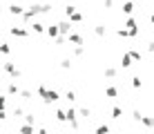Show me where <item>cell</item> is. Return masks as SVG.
<instances>
[{
    "label": "cell",
    "mask_w": 154,
    "mask_h": 134,
    "mask_svg": "<svg viewBox=\"0 0 154 134\" xmlns=\"http://www.w3.org/2000/svg\"><path fill=\"white\" fill-rule=\"evenodd\" d=\"M7 116H9V114H7V112H5V110L0 112V121H7Z\"/></svg>",
    "instance_id": "74e56055"
},
{
    "label": "cell",
    "mask_w": 154,
    "mask_h": 134,
    "mask_svg": "<svg viewBox=\"0 0 154 134\" xmlns=\"http://www.w3.org/2000/svg\"><path fill=\"white\" fill-rule=\"evenodd\" d=\"M20 134H36V130H34V125L23 123V125H20Z\"/></svg>",
    "instance_id": "5bb4252c"
},
{
    "label": "cell",
    "mask_w": 154,
    "mask_h": 134,
    "mask_svg": "<svg viewBox=\"0 0 154 134\" xmlns=\"http://www.w3.org/2000/svg\"><path fill=\"white\" fill-rule=\"evenodd\" d=\"M121 134H123V132H121Z\"/></svg>",
    "instance_id": "b9f144b4"
},
{
    "label": "cell",
    "mask_w": 154,
    "mask_h": 134,
    "mask_svg": "<svg viewBox=\"0 0 154 134\" xmlns=\"http://www.w3.org/2000/svg\"><path fill=\"white\" fill-rule=\"evenodd\" d=\"M56 121H60V123H67V112L65 110H56Z\"/></svg>",
    "instance_id": "4fadbf2b"
},
{
    "label": "cell",
    "mask_w": 154,
    "mask_h": 134,
    "mask_svg": "<svg viewBox=\"0 0 154 134\" xmlns=\"http://www.w3.org/2000/svg\"><path fill=\"white\" fill-rule=\"evenodd\" d=\"M96 134H109V125H107V123L98 125V127H96Z\"/></svg>",
    "instance_id": "603a6c76"
},
{
    "label": "cell",
    "mask_w": 154,
    "mask_h": 134,
    "mask_svg": "<svg viewBox=\"0 0 154 134\" xmlns=\"http://www.w3.org/2000/svg\"><path fill=\"white\" fill-rule=\"evenodd\" d=\"M132 87H134V89H141V76H134V78H132Z\"/></svg>",
    "instance_id": "4316f807"
},
{
    "label": "cell",
    "mask_w": 154,
    "mask_h": 134,
    "mask_svg": "<svg viewBox=\"0 0 154 134\" xmlns=\"http://www.w3.org/2000/svg\"><path fill=\"white\" fill-rule=\"evenodd\" d=\"M150 23H152V25H154V14H152V16H150Z\"/></svg>",
    "instance_id": "60d3db41"
},
{
    "label": "cell",
    "mask_w": 154,
    "mask_h": 134,
    "mask_svg": "<svg viewBox=\"0 0 154 134\" xmlns=\"http://www.w3.org/2000/svg\"><path fill=\"white\" fill-rule=\"evenodd\" d=\"M125 27H127V29H136V18H132V16H130V18L125 20Z\"/></svg>",
    "instance_id": "cb8c5ba5"
},
{
    "label": "cell",
    "mask_w": 154,
    "mask_h": 134,
    "mask_svg": "<svg viewBox=\"0 0 154 134\" xmlns=\"http://www.w3.org/2000/svg\"><path fill=\"white\" fill-rule=\"evenodd\" d=\"M58 29H60V36H69L72 34V23L69 20H60V23H58Z\"/></svg>",
    "instance_id": "5b68a950"
},
{
    "label": "cell",
    "mask_w": 154,
    "mask_h": 134,
    "mask_svg": "<svg viewBox=\"0 0 154 134\" xmlns=\"http://www.w3.org/2000/svg\"><path fill=\"white\" fill-rule=\"evenodd\" d=\"M51 11V5H29L27 9H25V14H23V23H31V20L36 18L38 14H49Z\"/></svg>",
    "instance_id": "6da1fadb"
},
{
    "label": "cell",
    "mask_w": 154,
    "mask_h": 134,
    "mask_svg": "<svg viewBox=\"0 0 154 134\" xmlns=\"http://www.w3.org/2000/svg\"><path fill=\"white\" fill-rule=\"evenodd\" d=\"M123 14H127V16L134 14V2H130V0H127V2H123Z\"/></svg>",
    "instance_id": "7c38bea8"
},
{
    "label": "cell",
    "mask_w": 154,
    "mask_h": 134,
    "mask_svg": "<svg viewBox=\"0 0 154 134\" xmlns=\"http://www.w3.org/2000/svg\"><path fill=\"white\" fill-rule=\"evenodd\" d=\"M105 96H107V98H116V96H119V89L116 87H105Z\"/></svg>",
    "instance_id": "2e32d148"
},
{
    "label": "cell",
    "mask_w": 154,
    "mask_h": 134,
    "mask_svg": "<svg viewBox=\"0 0 154 134\" xmlns=\"http://www.w3.org/2000/svg\"><path fill=\"white\" fill-rule=\"evenodd\" d=\"M25 123H27V125H36V116H34V112L25 114Z\"/></svg>",
    "instance_id": "7402d4cb"
},
{
    "label": "cell",
    "mask_w": 154,
    "mask_h": 134,
    "mask_svg": "<svg viewBox=\"0 0 154 134\" xmlns=\"http://www.w3.org/2000/svg\"><path fill=\"white\" fill-rule=\"evenodd\" d=\"M5 107H7V98H5V96H0V112H2Z\"/></svg>",
    "instance_id": "e575fe53"
},
{
    "label": "cell",
    "mask_w": 154,
    "mask_h": 134,
    "mask_svg": "<svg viewBox=\"0 0 154 134\" xmlns=\"http://www.w3.org/2000/svg\"><path fill=\"white\" fill-rule=\"evenodd\" d=\"M0 54H5V56L11 54V45H9V42H0Z\"/></svg>",
    "instance_id": "44dd1931"
},
{
    "label": "cell",
    "mask_w": 154,
    "mask_h": 134,
    "mask_svg": "<svg viewBox=\"0 0 154 134\" xmlns=\"http://www.w3.org/2000/svg\"><path fill=\"white\" fill-rule=\"evenodd\" d=\"M36 94H38V96H40L42 101H45L47 105H49V103H56V101L60 98L56 89H49V87H47V85H38V89H36Z\"/></svg>",
    "instance_id": "7a4b0ae2"
},
{
    "label": "cell",
    "mask_w": 154,
    "mask_h": 134,
    "mask_svg": "<svg viewBox=\"0 0 154 134\" xmlns=\"http://www.w3.org/2000/svg\"><path fill=\"white\" fill-rule=\"evenodd\" d=\"M141 116H143L141 112H139V110H134V121H141Z\"/></svg>",
    "instance_id": "8d00e7d4"
},
{
    "label": "cell",
    "mask_w": 154,
    "mask_h": 134,
    "mask_svg": "<svg viewBox=\"0 0 154 134\" xmlns=\"http://www.w3.org/2000/svg\"><path fill=\"white\" fill-rule=\"evenodd\" d=\"M36 134H49V132H47V130H45V127H40V130H38V132H36Z\"/></svg>",
    "instance_id": "f35d334b"
},
{
    "label": "cell",
    "mask_w": 154,
    "mask_h": 134,
    "mask_svg": "<svg viewBox=\"0 0 154 134\" xmlns=\"http://www.w3.org/2000/svg\"><path fill=\"white\" fill-rule=\"evenodd\" d=\"M78 116H81V119H89V116H92V110H89V107H81V110H78Z\"/></svg>",
    "instance_id": "ac0fdd59"
},
{
    "label": "cell",
    "mask_w": 154,
    "mask_h": 134,
    "mask_svg": "<svg viewBox=\"0 0 154 134\" xmlns=\"http://www.w3.org/2000/svg\"><path fill=\"white\" fill-rule=\"evenodd\" d=\"M60 67H63V69H72V61H69V58H63V61H60Z\"/></svg>",
    "instance_id": "484cf974"
},
{
    "label": "cell",
    "mask_w": 154,
    "mask_h": 134,
    "mask_svg": "<svg viewBox=\"0 0 154 134\" xmlns=\"http://www.w3.org/2000/svg\"><path fill=\"white\" fill-rule=\"evenodd\" d=\"M9 14H11V16H20V18H23L25 7H20V5H9Z\"/></svg>",
    "instance_id": "52a82bcc"
},
{
    "label": "cell",
    "mask_w": 154,
    "mask_h": 134,
    "mask_svg": "<svg viewBox=\"0 0 154 134\" xmlns=\"http://www.w3.org/2000/svg\"><path fill=\"white\" fill-rule=\"evenodd\" d=\"M103 5H105L107 9H112V7H114V0H103Z\"/></svg>",
    "instance_id": "d590c367"
},
{
    "label": "cell",
    "mask_w": 154,
    "mask_h": 134,
    "mask_svg": "<svg viewBox=\"0 0 154 134\" xmlns=\"http://www.w3.org/2000/svg\"><path fill=\"white\" fill-rule=\"evenodd\" d=\"M2 69H5V74H9L11 78H18L20 74H23L18 67H16V63H9V61H7V63H2Z\"/></svg>",
    "instance_id": "3957f363"
},
{
    "label": "cell",
    "mask_w": 154,
    "mask_h": 134,
    "mask_svg": "<svg viewBox=\"0 0 154 134\" xmlns=\"http://www.w3.org/2000/svg\"><path fill=\"white\" fill-rule=\"evenodd\" d=\"M147 49H150V51H154V40L150 42V45H147Z\"/></svg>",
    "instance_id": "ab89813d"
},
{
    "label": "cell",
    "mask_w": 154,
    "mask_h": 134,
    "mask_svg": "<svg viewBox=\"0 0 154 134\" xmlns=\"http://www.w3.org/2000/svg\"><path fill=\"white\" fill-rule=\"evenodd\" d=\"M45 34L47 36H49V38H58V36H60V29H58V25H49V27H47V31H45Z\"/></svg>",
    "instance_id": "8992f818"
},
{
    "label": "cell",
    "mask_w": 154,
    "mask_h": 134,
    "mask_svg": "<svg viewBox=\"0 0 154 134\" xmlns=\"http://www.w3.org/2000/svg\"><path fill=\"white\" fill-rule=\"evenodd\" d=\"M65 98H67V101H76V92H72V89H67Z\"/></svg>",
    "instance_id": "1f68e13d"
},
{
    "label": "cell",
    "mask_w": 154,
    "mask_h": 134,
    "mask_svg": "<svg viewBox=\"0 0 154 134\" xmlns=\"http://www.w3.org/2000/svg\"><path fill=\"white\" fill-rule=\"evenodd\" d=\"M67 38H69V42H74L76 47H78V45H83V36H81V34H74V31H72Z\"/></svg>",
    "instance_id": "ba28073f"
},
{
    "label": "cell",
    "mask_w": 154,
    "mask_h": 134,
    "mask_svg": "<svg viewBox=\"0 0 154 134\" xmlns=\"http://www.w3.org/2000/svg\"><path fill=\"white\" fill-rule=\"evenodd\" d=\"M9 34L16 36V38H27V36H29V31L25 29V27H9Z\"/></svg>",
    "instance_id": "277c9868"
},
{
    "label": "cell",
    "mask_w": 154,
    "mask_h": 134,
    "mask_svg": "<svg viewBox=\"0 0 154 134\" xmlns=\"http://www.w3.org/2000/svg\"><path fill=\"white\" fill-rule=\"evenodd\" d=\"M141 125H145V127H154V116H141Z\"/></svg>",
    "instance_id": "8fae6325"
},
{
    "label": "cell",
    "mask_w": 154,
    "mask_h": 134,
    "mask_svg": "<svg viewBox=\"0 0 154 134\" xmlns=\"http://www.w3.org/2000/svg\"><path fill=\"white\" fill-rule=\"evenodd\" d=\"M116 34H119L121 38H127V36H130V31H127V29H116Z\"/></svg>",
    "instance_id": "836d02e7"
},
{
    "label": "cell",
    "mask_w": 154,
    "mask_h": 134,
    "mask_svg": "<svg viewBox=\"0 0 154 134\" xmlns=\"http://www.w3.org/2000/svg\"><path fill=\"white\" fill-rule=\"evenodd\" d=\"M121 65H123V69H127L132 65V56L130 54H123V58H121Z\"/></svg>",
    "instance_id": "9a60e30c"
},
{
    "label": "cell",
    "mask_w": 154,
    "mask_h": 134,
    "mask_svg": "<svg viewBox=\"0 0 154 134\" xmlns=\"http://www.w3.org/2000/svg\"><path fill=\"white\" fill-rule=\"evenodd\" d=\"M20 96H23L25 101H29L31 98V92H29V89H20Z\"/></svg>",
    "instance_id": "4dcf8cb0"
},
{
    "label": "cell",
    "mask_w": 154,
    "mask_h": 134,
    "mask_svg": "<svg viewBox=\"0 0 154 134\" xmlns=\"http://www.w3.org/2000/svg\"><path fill=\"white\" fill-rule=\"evenodd\" d=\"M116 74H119L116 67H105V76H107V78H116Z\"/></svg>",
    "instance_id": "d6986e66"
},
{
    "label": "cell",
    "mask_w": 154,
    "mask_h": 134,
    "mask_svg": "<svg viewBox=\"0 0 154 134\" xmlns=\"http://www.w3.org/2000/svg\"><path fill=\"white\" fill-rule=\"evenodd\" d=\"M83 54H85V47H83V45L74 47V56H83Z\"/></svg>",
    "instance_id": "f546056e"
},
{
    "label": "cell",
    "mask_w": 154,
    "mask_h": 134,
    "mask_svg": "<svg viewBox=\"0 0 154 134\" xmlns=\"http://www.w3.org/2000/svg\"><path fill=\"white\" fill-rule=\"evenodd\" d=\"M67 20H69L72 25H78V23H83V14H81V11H76V14H72Z\"/></svg>",
    "instance_id": "30bf717a"
},
{
    "label": "cell",
    "mask_w": 154,
    "mask_h": 134,
    "mask_svg": "<svg viewBox=\"0 0 154 134\" xmlns=\"http://www.w3.org/2000/svg\"><path fill=\"white\" fill-rule=\"evenodd\" d=\"M94 34H96L98 38H105V34H107V27H105V25H96V27H94Z\"/></svg>",
    "instance_id": "9c48e42d"
},
{
    "label": "cell",
    "mask_w": 154,
    "mask_h": 134,
    "mask_svg": "<svg viewBox=\"0 0 154 134\" xmlns=\"http://www.w3.org/2000/svg\"><path fill=\"white\" fill-rule=\"evenodd\" d=\"M65 14H67V18H69L72 14H76V7H74V5H67V7H65Z\"/></svg>",
    "instance_id": "f1b7e54d"
},
{
    "label": "cell",
    "mask_w": 154,
    "mask_h": 134,
    "mask_svg": "<svg viewBox=\"0 0 154 134\" xmlns=\"http://www.w3.org/2000/svg\"><path fill=\"white\" fill-rule=\"evenodd\" d=\"M23 114H25L23 107H14V116H16V119H18V116H23Z\"/></svg>",
    "instance_id": "d6a6232c"
},
{
    "label": "cell",
    "mask_w": 154,
    "mask_h": 134,
    "mask_svg": "<svg viewBox=\"0 0 154 134\" xmlns=\"http://www.w3.org/2000/svg\"><path fill=\"white\" fill-rule=\"evenodd\" d=\"M112 116H114V119H121V116H123V107H119V105H116L114 110H112Z\"/></svg>",
    "instance_id": "d4e9b609"
},
{
    "label": "cell",
    "mask_w": 154,
    "mask_h": 134,
    "mask_svg": "<svg viewBox=\"0 0 154 134\" xmlns=\"http://www.w3.org/2000/svg\"><path fill=\"white\" fill-rule=\"evenodd\" d=\"M132 56V61H141V51H136V49H132V51H127Z\"/></svg>",
    "instance_id": "83f0119b"
},
{
    "label": "cell",
    "mask_w": 154,
    "mask_h": 134,
    "mask_svg": "<svg viewBox=\"0 0 154 134\" xmlns=\"http://www.w3.org/2000/svg\"><path fill=\"white\" fill-rule=\"evenodd\" d=\"M31 27H34L36 34H42V31H47V27L42 25V23H38V20H34V25H31Z\"/></svg>",
    "instance_id": "e0dca14e"
},
{
    "label": "cell",
    "mask_w": 154,
    "mask_h": 134,
    "mask_svg": "<svg viewBox=\"0 0 154 134\" xmlns=\"http://www.w3.org/2000/svg\"><path fill=\"white\" fill-rule=\"evenodd\" d=\"M7 94H20V87L16 83H9L7 85Z\"/></svg>",
    "instance_id": "ffe728a7"
}]
</instances>
